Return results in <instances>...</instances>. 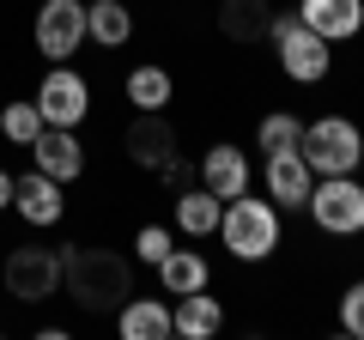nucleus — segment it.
<instances>
[{
	"label": "nucleus",
	"mask_w": 364,
	"mask_h": 340,
	"mask_svg": "<svg viewBox=\"0 0 364 340\" xmlns=\"http://www.w3.org/2000/svg\"><path fill=\"white\" fill-rule=\"evenodd\" d=\"M31 37H37V55H49V61L79 55L85 49V0H43Z\"/></svg>",
	"instance_id": "nucleus-8"
},
{
	"label": "nucleus",
	"mask_w": 364,
	"mask_h": 340,
	"mask_svg": "<svg viewBox=\"0 0 364 340\" xmlns=\"http://www.w3.org/2000/svg\"><path fill=\"white\" fill-rule=\"evenodd\" d=\"M158 176H164L170 188H188V176H195V164H188V158H164V170H158Z\"/></svg>",
	"instance_id": "nucleus-26"
},
{
	"label": "nucleus",
	"mask_w": 364,
	"mask_h": 340,
	"mask_svg": "<svg viewBox=\"0 0 364 340\" xmlns=\"http://www.w3.org/2000/svg\"><path fill=\"white\" fill-rule=\"evenodd\" d=\"M261 183H267V201L279 213H304V201H310V188H316V170L304 164V152L291 146V152H267Z\"/></svg>",
	"instance_id": "nucleus-9"
},
{
	"label": "nucleus",
	"mask_w": 364,
	"mask_h": 340,
	"mask_svg": "<svg viewBox=\"0 0 364 340\" xmlns=\"http://www.w3.org/2000/svg\"><path fill=\"white\" fill-rule=\"evenodd\" d=\"M219 213H225V201L213 188H200V183L176 188V231L182 237H213L219 231Z\"/></svg>",
	"instance_id": "nucleus-17"
},
{
	"label": "nucleus",
	"mask_w": 364,
	"mask_h": 340,
	"mask_svg": "<svg viewBox=\"0 0 364 340\" xmlns=\"http://www.w3.org/2000/svg\"><path fill=\"white\" fill-rule=\"evenodd\" d=\"M170 249H176V243H170V231H164V225H140V231H134V255H140L146 267H158V262L170 255Z\"/></svg>",
	"instance_id": "nucleus-24"
},
{
	"label": "nucleus",
	"mask_w": 364,
	"mask_h": 340,
	"mask_svg": "<svg viewBox=\"0 0 364 340\" xmlns=\"http://www.w3.org/2000/svg\"><path fill=\"white\" fill-rule=\"evenodd\" d=\"M31 104L43 110L49 128H79V122L91 116V85H85V73H73L67 61H49V73H43V85H37Z\"/></svg>",
	"instance_id": "nucleus-7"
},
{
	"label": "nucleus",
	"mask_w": 364,
	"mask_h": 340,
	"mask_svg": "<svg viewBox=\"0 0 364 340\" xmlns=\"http://www.w3.org/2000/svg\"><path fill=\"white\" fill-rule=\"evenodd\" d=\"M0 280H6V298H13V304H49V298H61V249H49V243H13Z\"/></svg>",
	"instance_id": "nucleus-5"
},
{
	"label": "nucleus",
	"mask_w": 364,
	"mask_h": 340,
	"mask_svg": "<svg viewBox=\"0 0 364 340\" xmlns=\"http://www.w3.org/2000/svg\"><path fill=\"white\" fill-rule=\"evenodd\" d=\"M340 334L364 340V280H352V286L340 292Z\"/></svg>",
	"instance_id": "nucleus-25"
},
{
	"label": "nucleus",
	"mask_w": 364,
	"mask_h": 340,
	"mask_svg": "<svg viewBox=\"0 0 364 340\" xmlns=\"http://www.w3.org/2000/svg\"><path fill=\"white\" fill-rule=\"evenodd\" d=\"M61 286L79 310H122L134 298V274L116 249H61Z\"/></svg>",
	"instance_id": "nucleus-1"
},
{
	"label": "nucleus",
	"mask_w": 364,
	"mask_h": 340,
	"mask_svg": "<svg viewBox=\"0 0 364 340\" xmlns=\"http://www.w3.org/2000/svg\"><path fill=\"white\" fill-rule=\"evenodd\" d=\"M170 97H176V79H170L158 61H146V67L128 73V104L134 110H170Z\"/></svg>",
	"instance_id": "nucleus-21"
},
{
	"label": "nucleus",
	"mask_w": 364,
	"mask_h": 340,
	"mask_svg": "<svg viewBox=\"0 0 364 340\" xmlns=\"http://www.w3.org/2000/svg\"><path fill=\"white\" fill-rule=\"evenodd\" d=\"M116 334L122 340H164L170 334V304L158 298H128L116 310Z\"/></svg>",
	"instance_id": "nucleus-19"
},
{
	"label": "nucleus",
	"mask_w": 364,
	"mask_h": 340,
	"mask_svg": "<svg viewBox=\"0 0 364 340\" xmlns=\"http://www.w3.org/2000/svg\"><path fill=\"white\" fill-rule=\"evenodd\" d=\"M213 237L231 249L237 262H267L273 249H279V237H286V225H279V207H273V201H255L243 188V195L225 201L219 231H213Z\"/></svg>",
	"instance_id": "nucleus-2"
},
{
	"label": "nucleus",
	"mask_w": 364,
	"mask_h": 340,
	"mask_svg": "<svg viewBox=\"0 0 364 340\" xmlns=\"http://www.w3.org/2000/svg\"><path fill=\"white\" fill-rule=\"evenodd\" d=\"M298 140H304V122H298V116H286V110L261 116V128H255V146H261V152H291Z\"/></svg>",
	"instance_id": "nucleus-22"
},
{
	"label": "nucleus",
	"mask_w": 364,
	"mask_h": 340,
	"mask_svg": "<svg viewBox=\"0 0 364 340\" xmlns=\"http://www.w3.org/2000/svg\"><path fill=\"white\" fill-rule=\"evenodd\" d=\"M219 31L231 43L267 37V0H219Z\"/></svg>",
	"instance_id": "nucleus-20"
},
{
	"label": "nucleus",
	"mask_w": 364,
	"mask_h": 340,
	"mask_svg": "<svg viewBox=\"0 0 364 340\" xmlns=\"http://www.w3.org/2000/svg\"><path fill=\"white\" fill-rule=\"evenodd\" d=\"M43 128H49V122H43L37 104H6V110H0V134H6L13 146H31Z\"/></svg>",
	"instance_id": "nucleus-23"
},
{
	"label": "nucleus",
	"mask_w": 364,
	"mask_h": 340,
	"mask_svg": "<svg viewBox=\"0 0 364 340\" xmlns=\"http://www.w3.org/2000/svg\"><path fill=\"white\" fill-rule=\"evenodd\" d=\"M13 207V176H6V170H0V213Z\"/></svg>",
	"instance_id": "nucleus-27"
},
{
	"label": "nucleus",
	"mask_w": 364,
	"mask_h": 340,
	"mask_svg": "<svg viewBox=\"0 0 364 340\" xmlns=\"http://www.w3.org/2000/svg\"><path fill=\"white\" fill-rule=\"evenodd\" d=\"M267 37H273V55H279V73H286L291 85H322V79L334 73V43L316 37L298 13H273Z\"/></svg>",
	"instance_id": "nucleus-3"
},
{
	"label": "nucleus",
	"mask_w": 364,
	"mask_h": 340,
	"mask_svg": "<svg viewBox=\"0 0 364 340\" xmlns=\"http://www.w3.org/2000/svg\"><path fill=\"white\" fill-rule=\"evenodd\" d=\"M134 37V13L122 0H85V43L97 49H122Z\"/></svg>",
	"instance_id": "nucleus-18"
},
{
	"label": "nucleus",
	"mask_w": 364,
	"mask_h": 340,
	"mask_svg": "<svg viewBox=\"0 0 364 340\" xmlns=\"http://www.w3.org/2000/svg\"><path fill=\"white\" fill-rule=\"evenodd\" d=\"M298 152H304V164H310L316 176H358V164H364V128L352 116H316V122H304Z\"/></svg>",
	"instance_id": "nucleus-4"
},
{
	"label": "nucleus",
	"mask_w": 364,
	"mask_h": 340,
	"mask_svg": "<svg viewBox=\"0 0 364 340\" xmlns=\"http://www.w3.org/2000/svg\"><path fill=\"white\" fill-rule=\"evenodd\" d=\"M122 146L140 170H164V158H176V128L164 122V110H134V128L122 134Z\"/></svg>",
	"instance_id": "nucleus-13"
},
{
	"label": "nucleus",
	"mask_w": 364,
	"mask_h": 340,
	"mask_svg": "<svg viewBox=\"0 0 364 340\" xmlns=\"http://www.w3.org/2000/svg\"><path fill=\"white\" fill-rule=\"evenodd\" d=\"M304 213L322 237H364V183L358 176H316Z\"/></svg>",
	"instance_id": "nucleus-6"
},
{
	"label": "nucleus",
	"mask_w": 364,
	"mask_h": 340,
	"mask_svg": "<svg viewBox=\"0 0 364 340\" xmlns=\"http://www.w3.org/2000/svg\"><path fill=\"white\" fill-rule=\"evenodd\" d=\"M298 18L328 43H352L364 31V0H298Z\"/></svg>",
	"instance_id": "nucleus-14"
},
{
	"label": "nucleus",
	"mask_w": 364,
	"mask_h": 340,
	"mask_svg": "<svg viewBox=\"0 0 364 340\" xmlns=\"http://www.w3.org/2000/svg\"><path fill=\"white\" fill-rule=\"evenodd\" d=\"M158 286H164V298H182V292H207L213 286V267L200 249H170L164 262H158Z\"/></svg>",
	"instance_id": "nucleus-16"
},
{
	"label": "nucleus",
	"mask_w": 364,
	"mask_h": 340,
	"mask_svg": "<svg viewBox=\"0 0 364 340\" xmlns=\"http://www.w3.org/2000/svg\"><path fill=\"white\" fill-rule=\"evenodd\" d=\"M195 176H200V188H213L219 201L255 188V176H249V152H243V146H231V140L207 146V152H200V164H195Z\"/></svg>",
	"instance_id": "nucleus-12"
},
{
	"label": "nucleus",
	"mask_w": 364,
	"mask_h": 340,
	"mask_svg": "<svg viewBox=\"0 0 364 340\" xmlns=\"http://www.w3.org/2000/svg\"><path fill=\"white\" fill-rule=\"evenodd\" d=\"M219 328H225V304L213 298V286L207 292H182L176 310H170V334H182V340H213Z\"/></svg>",
	"instance_id": "nucleus-15"
},
{
	"label": "nucleus",
	"mask_w": 364,
	"mask_h": 340,
	"mask_svg": "<svg viewBox=\"0 0 364 340\" xmlns=\"http://www.w3.org/2000/svg\"><path fill=\"white\" fill-rule=\"evenodd\" d=\"M13 213L31 225V231H49V225H61V213H67L61 183H55V176H43V170L31 164L25 176H13Z\"/></svg>",
	"instance_id": "nucleus-10"
},
{
	"label": "nucleus",
	"mask_w": 364,
	"mask_h": 340,
	"mask_svg": "<svg viewBox=\"0 0 364 340\" xmlns=\"http://www.w3.org/2000/svg\"><path fill=\"white\" fill-rule=\"evenodd\" d=\"M31 164L43 170V176H55V183H79V170H85V146H79V128H43L37 140L25 146Z\"/></svg>",
	"instance_id": "nucleus-11"
}]
</instances>
